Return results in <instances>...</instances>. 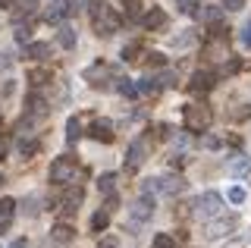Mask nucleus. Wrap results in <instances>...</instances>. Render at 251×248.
Returning <instances> with one entry per match:
<instances>
[{"mask_svg":"<svg viewBox=\"0 0 251 248\" xmlns=\"http://www.w3.org/2000/svg\"><path fill=\"white\" fill-rule=\"evenodd\" d=\"M116 179H120L116 173H104L98 179V192H100V195H113V192H116Z\"/></svg>","mask_w":251,"mask_h":248,"instance_id":"b1692460","label":"nucleus"},{"mask_svg":"<svg viewBox=\"0 0 251 248\" xmlns=\"http://www.w3.org/2000/svg\"><path fill=\"white\" fill-rule=\"evenodd\" d=\"M229 201H232V204H242V201H245V189H239V185L229 189Z\"/></svg>","mask_w":251,"mask_h":248,"instance_id":"58836bf2","label":"nucleus"},{"mask_svg":"<svg viewBox=\"0 0 251 248\" xmlns=\"http://www.w3.org/2000/svg\"><path fill=\"white\" fill-rule=\"evenodd\" d=\"M229 173L232 176H248L251 173V157H245V154H235V157L229 160Z\"/></svg>","mask_w":251,"mask_h":248,"instance_id":"412c9836","label":"nucleus"},{"mask_svg":"<svg viewBox=\"0 0 251 248\" xmlns=\"http://www.w3.org/2000/svg\"><path fill=\"white\" fill-rule=\"evenodd\" d=\"M116 91H120L123 98H135L138 95V85L132 79H116Z\"/></svg>","mask_w":251,"mask_h":248,"instance_id":"bb28decb","label":"nucleus"},{"mask_svg":"<svg viewBox=\"0 0 251 248\" xmlns=\"http://www.w3.org/2000/svg\"><path fill=\"white\" fill-rule=\"evenodd\" d=\"M157 85H160V88H173V85H176V73H173V69H163Z\"/></svg>","mask_w":251,"mask_h":248,"instance_id":"72a5a7b5","label":"nucleus"},{"mask_svg":"<svg viewBox=\"0 0 251 248\" xmlns=\"http://www.w3.org/2000/svg\"><path fill=\"white\" fill-rule=\"evenodd\" d=\"M223 248H251V239H232V242H226Z\"/></svg>","mask_w":251,"mask_h":248,"instance_id":"79ce46f5","label":"nucleus"},{"mask_svg":"<svg viewBox=\"0 0 251 248\" xmlns=\"http://www.w3.org/2000/svg\"><path fill=\"white\" fill-rule=\"evenodd\" d=\"M13 217H16V201L13 198H0V232H6L13 226Z\"/></svg>","mask_w":251,"mask_h":248,"instance_id":"dca6fc26","label":"nucleus"},{"mask_svg":"<svg viewBox=\"0 0 251 248\" xmlns=\"http://www.w3.org/2000/svg\"><path fill=\"white\" fill-rule=\"evenodd\" d=\"M98 248H116V239H110V236H107V239H100Z\"/></svg>","mask_w":251,"mask_h":248,"instance_id":"de8ad7c7","label":"nucleus"},{"mask_svg":"<svg viewBox=\"0 0 251 248\" xmlns=\"http://www.w3.org/2000/svg\"><path fill=\"white\" fill-rule=\"evenodd\" d=\"M242 44L251 48V19H245V25H242Z\"/></svg>","mask_w":251,"mask_h":248,"instance_id":"ea45409f","label":"nucleus"},{"mask_svg":"<svg viewBox=\"0 0 251 248\" xmlns=\"http://www.w3.org/2000/svg\"><path fill=\"white\" fill-rule=\"evenodd\" d=\"M204 57L214 60V63L229 60V28H223L220 22L210 25V35H207V41H204Z\"/></svg>","mask_w":251,"mask_h":248,"instance_id":"f03ea898","label":"nucleus"},{"mask_svg":"<svg viewBox=\"0 0 251 248\" xmlns=\"http://www.w3.org/2000/svg\"><path fill=\"white\" fill-rule=\"evenodd\" d=\"M192 41H195V32H192V28H185L182 35H176V38H173V48H188Z\"/></svg>","mask_w":251,"mask_h":248,"instance_id":"2f4dec72","label":"nucleus"},{"mask_svg":"<svg viewBox=\"0 0 251 248\" xmlns=\"http://www.w3.org/2000/svg\"><path fill=\"white\" fill-rule=\"evenodd\" d=\"M239 60H229V63H226V60H223V69H220V73H223V75H232V73H239Z\"/></svg>","mask_w":251,"mask_h":248,"instance_id":"4c0bfd02","label":"nucleus"},{"mask_svg":"<svg viewBox=\"0 0 251 248\" xmlns=\"http://www.w3.org/2000/svg\"><path fill=\"white\" fill-rule=\"evenodd\" d=\"M25 207H28V217H38V211H41V207H38V198H28Z\"/></svg>","mask_w":251,"mask_h":248,"instance_id":"37998d69","label":"nucleus"},{"mask_svg":"<svg viewBox=\"0 0 251 248\" xmlns=\"http://www.w3.org/2000/svg\"><path fill=\"white\" fill-rule=\"evenodd\" d=\"M138 10H141V0H126V13L129 16H138Z\"/></svg>","mask_w":251,"mask_h":248,"instance_id":"a19ab883","label":"nucleus"},{"mask_svg":"<svg viewBox=\"0 0 251 248\" xmlns=\"http://www.w3.org/2000/svg\"><path fill=\"white\" fill-rule=\"evenodd\" d=\"M28 82L35 85V88H44V85L50 82V69H31V73H28Z\"/></svg>","mask_w":251,"mask_h":248,"instance_id":"a878e982","label":"nucleus"},{"mask_svg":"<svg viewBox=\"0 0 251 248\" xmlns=\"http://www.w3.org/2000/svg\"><path fill=\"white\" fill-rule=\"evenodd\" d=\"M85 82H88L91 88H113L116 66H110V63H91L88 69H85Z\"/></svg>","mask_w":251,"mask_h":248,"instance_id":"20e7f679","label":"nucleus"},{"mask_svg":"<svg viewBox=\"0 0 251 248\" xmlns=\"http://www.w3.org/2000/svg\"><path fill=\"white\" fill-rule=\"evenodd\" d=\"M217 85V75L210 73V69H198V73H192V82H188V91L192 95H207L210 88Z\"/></svg>","mask_w":251,"mask_h":248,"instance_id":"9b49d317","label":"nucleus"},{"mask_svg":"<svg viewBox=\"0 0 251 248\" xmlns=\"http://www.w3.org/2000/svg\"><path fill=\"white\" fill-rule=\"evenodd\" d=\"M239 229V217H214V220H207V226H204V239H210V242H220V239H226L229 232Z\"/></svg>","mask_w":251,"mask_h":248,"instance_id":"39448f33","label":"nucleus"},{"mask_svg":"<svg viewBox=\"0 0 251 248\" xmlns=\"http://www.w3.org/2000/svg\"><path fill=\"white\" fill-rule=\"evenodd\" d=\"M16 41H19V44H28L31 41V25H28V22H25V25L16 22Z\"/></svg>","mask_w":251,"mask_h":248,"instance_id":"c756f323","label":"nucleus"},{"mask_svg":"<svg viewBox=\"0 0 251 248\" xmlns=\"http://www.w3.org/2000/svg\"><path fill=\"white\" fill-rule=\"evenodd\" d=\"M145 57H148V60H145V66H148V69H151V66H163V53L151 50V53H145Z\"/></svg>","mask_w":251,"mask_h":248,"instance_id":"c9c22d12","label":"nucleus"},{"mask_svg":"<svg viewBox=\"0 0 251 248\" xmlns=\"http://www.w3.org/2000/svg\"><path fill=\"white\" fill-rule=\"evenodd\" d=\"M88 135L94 138V142H104V145H110V142H113V123H110V120H94L91 123V129H88Z\"/></svg>","mask_w":251,"mask_h":248,"instance_id":"ddd939ff","label":"nucleus"},{"mask_svg":"<svg viewBox=\"0 0 251 248\" xmlns=\"http://www.w3.org/2000/svg\"><path fill=\"white\" fill-rule=\"evenodd\" d=\"M10 10H13V22H22V19L35 16L38 0H13V3H10Z\"/></svg>","mask_w":251,"mask_h":248,"instance_id":"2eb2a0df","label":"nucleus"},{"mask_svg":"<svg viewBox=\"0 0 251 248\" xmlns=\"http://www.w3.org/2000/svg\"><path fill=\"white\" fill-rule=\"evenodd\" d=\"M157 185H160V195H170V198H176V195L185 192L182 176H157Z\"/></svg>","mask_w":251,"mask_h":248,"instance_id":"f8f14e48","label":"nucleus"},{"mask_svg":"<svg viewBox=\"0 0 251 248\" xmlns=\"http://www.w3.org/2000/svg\"><path fill=\"white\" fill-rule=\"evenodd\" d=\"M50 239H53L57 245H69V242L75 239V232H73V226H66V223H57V226L50 229Z\"/></svg>","mask_w":251,"mask_h":248,"instance_id":"aec40b11","label":"nucleus"},{"mask_svg":"<svg viewBox=\"0 0 251 248\" xmlns=\"http://www.w3.org/2000/svg\"><path fill=\"white\" fill-rule=\"evenodd\" d=\"M145 157H148V142H145V138H135V142L129 145V151H126V173H135V170H141Z\"/></svg>","mask_w":251,"mask_h":248,"instance_id":"1a4fd4ad","label":"nucleus"},{"mask_svg":"<svg viewBox=\"0 0 251 248\" xmlns=\"http://www.w3.org/2000/svg\"><path fill=\"white\" fill-rule=\"evenodd\" d=\"M6 151H10V138L0 132V157H6Z\"/></svg>","mask_w":251,"mask_h":248,"instance_id":"a18cd8bd","label":"nucleus"},{"mask_svg":"<svg viewBox=\"0 0 251 248\" xmlns=\"http://www.w3.org/2000/svg\"><path fill=\"white\" fill-rule=\"evenodd\" d=\"M201 145H204V148H207V151H217V148H220V145H223V142H220L217 135H204V138H201Z\"/></svg>","mask_w":251,"mask_h":248,"instance_id":"e433bc0d","label":"nucleus"},{"mask_svg":"<svg viewBox=\"0 0 251 248\" xmlns=\"http://www.w3.org/2000/svg\"><path fill=\"white\" fill-rule=\"evenodd\" d=\"M82 198H85L82 185H75V189H69L66 195H63V198L57 201V211H60V217H73V214L78 211V204H82Z\"/></svg>","mask_w":251,"mask_h":248,"instance_id":"9d476101","label":"nucleus"},{"mask_svg":"<svg viewBox=\"0 0 251 248\" xmlns=\"http://www.w3.org/2000/svg\"><path fill=\"white\" fill-rule=\"evenodd\" d=\"M85 3H88V0H63V6H66V16H75V13H82Z\"/></svg>","mask_w":251,"mask_h":248,"instance_id":"473e14b6","label":"nucleus"},{"mask_svg":"<svg viewBox=\"0 0 251 248\" xmlns=\"http://www.w3.org/2000/svg\"><path fill=\"white\" fill-rule=\"evenodd\" d=\"M182 120H185L188 132H207L210 123H214V113H210L207 104H188L185 113H182Z\"/></svg>","mask_w":251,"mask_h":248,"instance_id":"7ed1b4c3","label":"nucleus"},{"mask_svg":"<svg viewBox=\"0 0 251 248\" xmlns=\"http://www.w3.org/2000/svg\"><path fill=\"white\" fill-rule=\"evenodd\" d=\"M88 13H91V25H94L98 35L110 38V35L120 32V16L110 10L107 0H88Z\"/></svg>","mask_w":251,"mask_h":248,"instance_id":"f257e3e1","label":"nucleus"},{"mask_svg":"<svg viewBox=\"0 0 251 248\" xmlns=\"http://www.w3.org/2000/svg\"><path fill=\"white\" fill-rule=\"evenodd\" d=\"M223 13H226V6H214V3H207V6H201V10H198V16H201V22L214 25V22L223 19Z\"/></svg>","mask_w":251,"mask_h":248,"instance_id":"6ab92c4d","label":"nucleus"},{"mask_svg":"<svg viewBox=\"0 0 251 248\" xmlns=\"http://www.w3.org/2000/svg\"><path fill=\"white\" fill-rule=\"evenodd\" d=\"M13 66V57H10V53H3V50H0V69H10Z\"/></svg>","mask_w":251,"mask_h":248,"instance_id":"49530a36","label":"nucleus"},{"mask_svg":"<svg viewBox=\"0 0 251 248\" xmlns=\"http://www.w3.org/2000/svg\"><path fill=\"white\" fill-rule=\"evenodd\" d=\"M223 6H226V10H242V6H245V0H223Z\"/></svg>","mask_w":251,"mask_h":248,"instance_id":"c03bdc74","label":"nucleus"},{"mask_svg":"<svg viewBox=\"0 0 251 248\" xmlns=\"http://www.w3.org/2000/svg\"><path fill=\"white\" fill-rule=\"evenodd\" d=\"M141 22H145V28H151V32H154V28H163V25H167V13H163V10H157V6H154V10L148 13V16L141 19Z\"/></svg>","mask_w":251,"mask_h":248,"instance_id":"4be33fe9","label":"nucleus"},{"mask_svg":"<svg viewBox=\"0 0 251 248\" xmlns=\"http://www.w3.org/2000/svg\"><path fill=\"white\" fill-rule=\"evenodd\" d=\"M157 91H160L157 79H141L138 82V95H157Z\"/></svg>","mask_w":251,"mask_h":248,"instance_id":"7c9ffc66","label":"nucleus"},{"mask_svg":"<svg viewBox=\"0 0 251 248\" xmlns=\"http://www.w3.org/2000/svg\"><path fill=\"white\" fill-rule=\"evenodd\" d=\"M10 248H28V242H25V239H16V242H13Z\"/></svg>","mask_w":251,"mask_h":248,"instance_id":"09e8293b","label":"nucleus"},{"mask_svg":"<svg viewBox=\"0 0 251 248\" xmlns=\"http://www.w3.org/2000/svg\"><path fill=\"white\" fill-rule=\"evenodd\" d=\"M50 182L57 185H66V182H75V160L73 157H57L50 164Z\"/></svg>","mask_w":251,"mask_h":248,"instance_id":"0eeeda50","label":"nucleus"},{"mask_svg":"<svg viewBox=\"0 0 251 248\" xmlns=\"http://www.w3.org/2000/svg\"><path fill=\"white\" fill-rule=\"evenodd\" d=\"M57 44H60V48H66V50H73V48H75V28L60 25V32H57Z\"/></svg>","mask_w":251,"mask_h":248,"instance_id":"5701e85b","label":"nucleus"},{"mask_svg":"<svg viewBox=\"0 0 251 248\" xmlns=\"http://www.w3.org/2000/svg\"><path fill=\"white\" fill-rule=\"evenodd\" d=\"M78 138H82V120L69 116L66 120V142H78Z\"/></svg>","mask_w":251,"mask_h":248,"instance_id":"393cba45","label":"nucleus"},{"mask_svg":"<svg viewBox=\"0 0 251 248\" xmlns=\"http://www.w3.org/2000/svg\"><path fill=\"white\" fill-rule=\"evenodd\" d=\"M25 107H28V116H35V120H41V116H47V113H50V104L44 100V95H41L38 88L31 91V95H28Z\"/></svg>","mask_w":251,"mask_h":248,"instance_id":"4468645a","label":"nucleus"},{"mask_svg":"<svg viewBox=\"0 0 251 248\" xmlns=\"http://www.w3.org/2000/svg\"><path fill=\"white\" fill-rule=\"evenodd\" d=\"M138 53H141V44H138V41L126 44V48H123V63H135V60H138Z\"/></svg>","mask_w":251,"mask_h":248,"instance_id":"c85d7f7f","label":"nucleus"},{"mask_svg":"<svg viewBox=\"0 0 251 248\" xmlns=\"http://www.w3.org/2000/svg\"><path fill=\"white\" fill-rule=\"evenodd\" d=\"M154 248H176V239L167 236V232H160V236H154Z\"/></svg>","mask_w":251,"mask_h":248,"instance_id":"f704fd0d","label":"nucleus"},{"mask_svg":"<svg viewBox=\"0 0 251 248\" xmlns=\"http://www.w3.org/2000/svg\"><path fill=\"white\" fill-rule=\"evenodd\" d=\"M0 182H3V176H0Z\"/></svg>","mask_w":251,"mask_h":248,"instance_id":"8fccbe9b","label":"nucleus"},{"mask_svg":"<svg viewBox=\"0 0 251 248\" xmlns=\"http://www.w3.org/2000/svg\"><path fill=\"white\" fill-rule=\"evenodd\" d=\"M38 148H41V145H38V138L35 135H19V145H16V151H19V157H35L38 154Z\"/></svg>","mask_w":251,"mask_h":248,"instance_id":"f3484780","label":"nucleus"},{"mask_svg":"<svg viewBox=\"0 0 251 248\" xmlns=\"http://www.w3.org/2000/svg\"><path fill=\"white\" fill-rule=\"evenodd\" d=\"M25 57L41 63V60L50 57V44H44V41H28V44H25Z\"/></svg>","mask_w":251,"mask_h":248,"instance_id":"a211bd4d","label":"nucleus"},{"mask_svg":"<svg viewBox=\"0 0 251 248\" xmlns=\"http://www.w3.org/2000/svg\"><path fill=\"white\" fill-rule=\"evenodd\" d=\"M154 207H157V204H154V195H145V192H141V198L132 201L129 217H132L135 223H148V220L154 217Z\"/></svg>","mask_w":251,"mask_h":248,"instance_id":"6e6552de","label":"nucleus"},{"mask_svg":"<svg viewBox=\"0 0 251 248\" xmlns=\"http://www.w3.org/2000/svg\"><path fill=\"white\" fill-rule=\"evenodd\" d=\"M107 223H110V211H98L91 217V232H104Z\"/></svg>","mask_w":251,"mask_h":248,"instance_id":"cd10ccee","label":"nucleus"},{"mask_svg":"<svg viewBox=\"0 0 251 248\" xmlns=\"http://www.w3.org/2000/svg\"><path fill=\"white\" fill-rule=\"evenodd\" d=\"M220 211H223V198L217 192H204L195 201V217L198 220H214V217H220Z\"/></svg>","mask_w":251,"mask_h":248,"instance_id":"423d86ee","label":"nucleus"}]
</instances>
